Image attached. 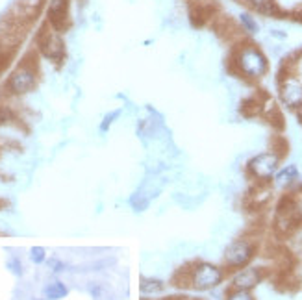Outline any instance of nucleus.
Segmentation results:
<instances>
[{
    "label": "nucleus",
    "mask_w": 302,
    "mask_h": 300,
    "mask_svg": "<svg viewBox=\"0 0 302 300\" xmlns=\"http://www.w3.org/2000/svg\"><path fill=\"white\" fill-rule=\"evenodd\" d=\"M119 117H121V110H115V112L107 113V115L102 119V122H100V126H98V130L102 132V134H106V132L110 130V126H112L113 122L117 121Z\"/></svg>",
    "instance_id": "obj_15"
},
{
    "label": "nucleus",
    "mask_w": 302,
    "mask_h": 300,
    "mask_svg": "<svg viewBox=\"0 0 302 300\" xmlns=\"http://www.w3.org/2000/svg\"><path fill=\"white\" fill-rule=\"evenodd\" d=\"M226 300H256L254 295L250 291H245V289H232L226 293Z\"/></svg>",
    "instance_id": "obj_14"
},
{
    "label": "nucleus",
    "mask_w": 302,
    "mask_h": 300,
    "mask_svg": "<svg viewBox=\"0 0 302 300\" xmlns=\"http://www.w3.org/2000/svg\"><path fill=\"white\" fill-rule=\"evenodd\" d=\"M235 65H238L239 73L245 74L247 78H262L267 73V59L262 54V50L256 49L254 45H247L238 52L235 58Z\"/></svg>",
    "instance_id": "obj_4"
},
{
    "label": "nucleus",
    "mask_w": 302,
    "mask_h": 300,
    "mask_svg": "<svg viewBox=\"0 0 302 300\" xmlns=\"http://www.w3.org/2000/svg\"><path fill=\"white\" fill-rule=\"evenodd\" d=\"M280 167H282V152L263 150L247 161V175L260 184H267L274 178Z\"/></svg>",
    "instance_id": "obj_2"
},
{
    "label": "nucleus",
    "mask_w": 302,
    "mask_h": 300,
    "mask_svg": "<svg viewBox=\"0 0 302 300\" xmlns=\"http://www.w3.org/2000/svg\"><path fill=\"white\" fill-rule=\"evenodd\" d=\"M49 23L54 30L67 28L69 25V0H50L49 6Z\"/></svg>",
    "instance_id": "obj_9"
},
{
    "label": "nucleus",
    "mask_w": 302,
    "mask_h": 300,
    "mask_svg": "<svg viewBox=\"0 0 302 300\" xmlns=\"http://www.w3.org/2000/svg\"><path fill=\"white\" fill-rule=\"evenodd\" d=\"M262 280H263L262 269L247 265V267H243V269H238V271L232 274V278H230V287H232V289L252 291Z\"/></svg>",
    "instance_id": "obj_7"
},
{
    "label": "nucleus",
    "mask_w": 302,
    "mask_h": 300,
    "mask_svg": "<svg viewBox=\"0 0 302 300\" xmlns=\"http://www.w3.org/2000/svg\"><path fill=\"white\" fill-rule=\"evenodd\" d=\"M274 182L278 185H291L295 184L298 180V167L295 163H288V165H282L278 173L274 175Z\"/></svg>",
    "instance_id": "obj_10"
},
{
    "label": "nucleus",
    "mask_w": 302,
    "mask_h": 300,
    "mask_svg": "<svg viewBox=\"0 0 302 300\" xmlns=\"http://www.w3.org/2000/svg\"><path fill=\"white\" fill-rule=\"evenodd\" d=\"M67 295H69L67 286L59 280L50 282L49 286L43 289V298L45 300H61V298H65Z\"/></svg>",
    "instance_id": "obj_12"
},
{
    "label": "nucleus",
    "mask_w": 302,
    "mask_h": 300,
    "mask_svg": "<svg viewBox=\"0 0 302 300\" xmlns=\"http://www.w3.org/2000/svg\"><path fill=\"white\" fill-rule=\"evenodd\" d=\"M185 300H193V298H185Z\"/></svg>",
    "instance_id": "obj_20"
},
{
    "label": "nucleus",
    "mask_w": 302,
    "mask_h": 300,
    "mask_svg": "<svg viewBox=\"0 0 302 300\" xmlns=\"http://www.w3.org/2000/svg\"><path fill=\"white\" fill-rule=\"evenodd\" d=\"M254 254H256V245L250 239H234L223 252V267L230 271L243 269L252 262Z\"/></svg>",
    "instance_id": "obj_3"
},
{
    "label": "nucleus",
    "mask_w": 302,
    "mask_h": 300,
    "mask_svg": "<svg viewBox=\"0 0 302 300\" xmlns=\"http://www.w3.org/2000/svg\"><path fill=\"white\" fill-rule=\"evenodd\" d=\"M37 45H39V50L45 58L54 59V61H59L63 58V41L59 37L58 30L49 28V26L41 28L39 35H37Z\"/></svg>",
    "instance_id": "obj_5"
},
{
    "label": "nucleus",
    "mask_w": 302,
    "mask_h": 300,
    "mask_svg": "<svg viewBox=\"0 0 302 300\" xmlns=\"http://www.w3.org/2000/svg\"><path fill=\"white\" fill-rule=\"evenodd\" d=\"M35 82H37V76H35L34 67H30L28 63H23L11 73L8 80V89L13 95H26L35 88Z\"/></svg>",
    "instance_id": "obj_6"
},
{
    "label": "nucleus",
    "mask_w": 302,
    "mask_h": 300,
    "mask_svg": "<svg viewBox=\"0 0 302 300\" xmlns=\"http://www.w3.org/2000/svg\"><path fill=\"white\" fill-rule=\"evenodd\" d=\"M280 98L286 106L293 110H300L302 108V83L295 78H288L280 88Z\"/></svg>",
    "instance_id": "obj_8"
},
{
    "label": "nucleus",
    "mask_w": 302,
    "mask_h": 300,
    "mask_svg": "<svg viewBox=\"0 0 302 300\" xmlns=\"http://www.w3.org/2000/svg\"><path fill=\"white\" fill-rule=\"evenodd\" d=\"M8 269H10L11 274L15 276H23V263H20V260L17 256H11L10 260H8Z\"/></svg>",
    "instance_id": "obj_16"
},
{
    "label": "nucleus",
    "mask_w": 302,
    "mask_h": 300,
    "mask_svg": "<svg viewBox=\"0 0 302 300\" xmlns=\"http://www.w3.org/2000/svg\"><path fill=\"white\" fill-rule=\"evenodd\" d=\"M34 300H45V298H34Z\"/></svg>",
    "instance_id": "obj_19"
},
{
    "label": "nucleus",
    "mask_w": 302,
    "mask_h": 300,
    "mask_svg": "<svg viewBox=\"0 0 302 300\" xmlns=\"http://www.w3.org/2000/svg\"><path fill=\"white\" fill-rule=\"evenodd\" d=\"M226 278V269L210 262H191L176 274V286L193 291H211Z\"/></svg>",
    "instance_id": "obj_1"
},
{
    "label": "nucleus",
    "mask_w": 302,
    "mask_h": 300,
    "mask_svg": "<svg viewBox=\"0 0 302 300\" xmlns=\"http://www.w3.org/2000/svg\"><path fill=\"white\" fill-rule=\"evenodd\" d=\"M49 267L52 269V272H61V271L65 269L63 263L59 262V260H56V258H54V260H50V262H49Z\"/></svg>",
    "instance_id": "obj_18"
},
{
    "label": "nucleus",
    "mask_w": 302,
    "mask_h": 300,
    "mask_svg": "<svg viewBox=\"0 0 302 300\" xmlns=\"http://www.w3.org/2000/svg\"><path fill=\"white\" fill-rule=\"evenodd\" d=\"M241 23H243V26L247 28V32H250V34H256V32H258V23H256L250 15H247V13L241 15Z\"/></svg>",
    "instance_id": "obj_17"
},
{
    "label": "nucleus",
    "mask_w": 302,
    "mask_h": 300,
    "mask_svg": "<svg viewBox=\"0 0 302 300\" xmlns=\"http://www.w3.org/2000/svg\"><path fill=\"white\" fill-rule=\"evenodd\" d=\"M30 262L34 265H41L47 262V250L45 247H32L30 248Z\"/></svg>",
    "instance_id": "obj_13"
},
{
    "label": "nucleus",
    "mask_w": 302,
    "mask_h": 300,
    "mask_svg": "<svg viewBox=\"0 0 302 300\" xmlns=\"http://www.w3.org/2000/svg\"><path fill=\"white\" fill-rule=\"evenodd\" d=\"M139 291L141 295L150 296V295H160L165 291V284L158 278H150V276H141V282H139Z\"/></svg>",
    "instance_id": "obj_11"
}]
</instances>
